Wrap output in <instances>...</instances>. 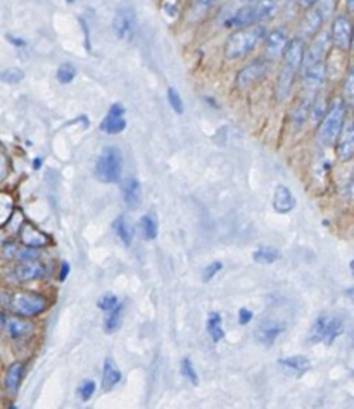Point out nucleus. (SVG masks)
Listing matches in <instances>:
<instances>
[{
  "label": "nucleus",
  "mask_w": 354,
  "mask_h": 409,
  "mask_svg": "<svg viewBox=\"0 0 354 409\" xmlns=\"http://www.w3.org/2000/svg\"><path fill=\"white\" fill-rule=\"evenodd\" d=\"M118 304H119V299L114 296V293H104V296L97 300V306H99V309L104 311V313H109V311L114 309Z\"/></svg>",
  "instance_id": "35"
},
{
  "label": "nucleus",
  "mask_w": 354,
  "mask_h": 409,
  "mask_svg": "<svg viewBox=\"0 0 354 409\" xmlns=\"http://www.w3.org/2000/svg\"><path fill=\"white\" fill-rule=\"evenodd\" d=\"M121 194L128 209H139L142 204V185L136 178L128 176L121 181Z\"/></svg>",
  "instance_id": "14"
},
{
  "label": "nucleus",
  "mask_w": 354,
  "mask_h": 409,
  "mask_svg": "<svg viewBox=\"0 0 354 409\" xmlns=\"http://www.w3.org/2000/svg\"><path fill=\"white\" fill-rule=\"evenodd\" d=\"M215 2H218V0H195V3L201 7H209V6H213Z\"/></svg>",
  "instance_id": "46"
},
{
  "label": "nucleus",
  "mask_w": 354,
  "mask_h": 409,
  "mask_svg": "<svg viewBox=\"0 0 354 409\" xmlns=\"http://www.w3.org/2000/svg\"><path fill=\"white\" fill-rule=\"evenodd\" d=\"M10 215V201L6 195H0V223L6 221Z\"/></svg>",
  "instance_id": "42"
},
{
  "label": "nucleus",
  "mask_w": 354,
  "mask_h": 409,
  "mask_svg": "<svg viewBox=\"0 0 354 409\" xmlns=\"http://www.w3.org/2000/svg\"><path fill=\"white\" fill-rule=\"evenodd\" d=\"M252 316H254V314H252V311L247 309V307H240V309H238V323L240 325L251 323Z\"/></svg>",
  "instance_id": "43"
},
{
  "label": "nucleus",
  "mask_w": 354,
  "mask_h": 409,
  "mask_svg": "<svg viewBox=\"0 0 354 409\" xmlns=\"http://www.w3.org/2000/svg\"><path fill=\"white\" fill-rule=\"evenodd\" d=\"M7 330H9L10 338L14 340H21V338H26L33 334V325L28 323L24 320H9L7 321Z\"/></svg>",
  "instance_id": "24"
},
{
  "label": "nucleus",
  "mask_w": 354,
  "mask_h": 409,
  "mask_svg": "<svg viewBox=\"0 0 354 409\" xmlns=\"http://www.w3.org/2000/svg\"><path fill=\"white\" fill-rule=\"evenodd\" d=\"M325 102H324V97H318L317 100H315L313 104H311L310 106V116H311V120H321V118H324V114H325Z\"/></svg>",
  "instance_id": "39"
},
{
  "label": "nucleus",
  "mask_w": 354,
  "mask_h": 409,
  "mask_svg": "<svg viewBox=\"0 0 354 409\" xmlns=\"http://www.w3.org/2000/svg\"><path fill=\"white\" fill-rule=\"evenodd\" d=\"M121 382V372L116 366V363L111 358H107L104 361V373H103V389L106 392H111L118 383Z\"/></svg>",
  "instance_id": "22"
},
{
  "label": "nucleus",
  "mask_w": 354,
  "mask_h": 409,
  "mask_svg": "<svg viewBox=\"0 0 354 409\" xmlns=\"http://www.w3.org/2000/svg\"><path fill=\"white\" fill-rule=\"evenodd\" d=\"M276 12L275 0H259V2H251L245 7L238 9L229 21L227 26L232 28H244L259 24L261 21L269 19Z\"/></svg>",
  "instance_id": "4"
},
{
  "label": "nucleus",
  "mask_w": 354,
  "mask_h": 409,
  "mask_svg": "<svg viewBox=\"0 0 354 409\" xmlns=\"http://www.w3.org/2000/svg\"><path fill=\"white\" fill-rule=\"evenodd\" d=\"M94 392H96V382L94 380H83L82 385L78 387V396L83 403L92 399Z\"/></svg>",
  "instance_id": "37"
},
{
  "label": "nucleus",
  "mask_w": 354,
  "mask_h": 409,
  "mask_svg": "<svg viewBox=\"0 0 354 409\" xmlns=\"http://www.w3.org/2000/svg\"><path fill=\"white\" fill-rule=\"evenodd\" d=\"M296 208V199H294L292 192L285 185H276L275 194H273V209L278 215H287Z\"/></svg>",
  "instance_id": "17"
},
{
  "label": "nucleus",
  "mask_w": 354,
  "mask_h": 409,
  "mask_svg": "<svg viewBox=\"0 0 354 409\" xmlns=\"http://www.w3.org/2000/svg\"><path fill=\"white\" fill-rule=\"evenodd\" d=\"M297 2H299L303 7H306V9H310V7L315 6V2H317V0H297Z\"/></svg>",
  "instance_id": "47"
},
{
  "label": "nucleus",
  "mask_w": 354,
  "mask_h": 409,
  "mask_svg": "<svg viewBox=\"0 0 354 409\" xmlns=\"http://www.w3.org/2000/svg\"><path fill=\"white\" fill-rule=\"evenodd\" d=\"M354 99V73L349 71L348 78L344 82V102L353 104Z\"/></svg>",
  "instance_id": "41"
},
{
  "label": "nucleus",
  "mask_w": 354,
  "mask_h": 409,
  "mask_svg": "<svg viewBox=\"0 0 354 409\" xmlns=\"http://www.w3.org/2000/svg\"><path fill=\"white\" fill-rule=\"evenodd\" d=\"M222 270H223V263H220V261H215V263L208 264V266L204 268V271H202V282L209 283Z\"/></svg>",
  "instance_id": "40"
},
{
  "label": "nucleus",
  "mask_w": 354,
  "mask_h": 409,
  "mask_svg": "<svg viewBox=\"0 0 354 409\" xmlns=\"http://www.w3.org/2000/svg\"><path fill=\"white\" fill-rule=\"evenodd\" d=\"M263 40H265V57L269 62H273L278 61L283 55V51H285L287 44H289V35H287V30H283V28H275L268 35H265Z\"/></svg>",
  "instance_id": "9"
},
{
  "label": "nucleus",
  "mask_w": 354,
  "mask_h": 409,
  "mask_svg": "<svg viewBox=\"0 0 354 409\" xmlns=\"http://www.w3.org/2000/svg\"><path fill=\"white\" fill-rule=\"evenodd\" d=\"M7 174V159L2 152H0V180Z\"/></svg>",
  "instance_id": "44"
},
{
  "label": "nucleus",
  "mask_w": 354,
  "mask_h": 409,
  "mask_svg": "<svg viewBox=\"0 0 354 409\" xmlns=\"http://www.w3.org/2000/svg\"><path fill=\"white\" fill-rule=\"evenodd\" d=\"M140 228H142V235L145 240H154L159 233V223H157V216L154 212H147L140 218Z\"/></svg>",
  "instance_id": "27"
},
{
  "label": "nucleus",
  "mask_w": 354,
  "mask_h": 409,
  "mask_svg": "<svg viewBox=\"0 0 354 409\" xmlns=\"http://www.w3.org/2000/svg\"><path fill=\"white\" fill-rule=\"evenodd\" d=\"M321 24H324V17L320 16V12L315 7H310L308 12L304 14L303 21H301V31L306 38H313L321 30Z\"/></svg>",
  "instance_id": "20"
},
{
  "label": "nucleus",
  "mask_w": 354,
  "mask_h": 409,
  "mask_svg": "<svg viewBox=\"0 0 354 409\" xmlns=\"http://www.w3.org/2000/svg\"><path fill=\"white\" fill-rule=\"evenodd\" d=\"M252 260L259 264H273L280 260V253L276 249H272V247H261V249L254 251Z\"/></svg>",
  "instance_id": "30"
},
{
  "label": "nucleus",
  "mask_w": 354,
  "mask_h": 409,
  "mask_svg": "<svg viewBox=\"0 0 354 409\" xmlns=\"http://www.w3.org/2000/svg\"><path fill=\"white\" fill-rule=\"evenodd\" d=\"M330 40L334 42V45L341 51H349L351 48L353 42V30H351V21L348 16L341 14L334 19L330 30Z\"/></svg>",
  "instance_id": "10"
},
{
  "label": "nucleus",
  "mask_w": 354,
  "mask_h": 409,
  "mask_svg": "<svg viewBox=\"0 0 354 409\" xmlns=\"http://www.w3.org/2000/svg\"><path fill=\"white\" fill-rule=\"evenodd\" d=\"M285 331V325L282 321H263L256 330V338L265 345H273L276 338Z\"/></svg>",
  "instance_id": "15"
},
{
  "label": "nucleus",
  "mask_w": 354,
  "mask_h": 409,
  "mask_svg": "<svg viewBox=\"0 0 354 409\" xmlns=\"http://www.w3.org/2000/svg\"><path fill=\"white\" fill-rule=\"evenodd\" d=\"M346 120V104L344 100L335 99L330 104L328 111H325L321 118L320 128H318V143L321 147L334 145L335 140L339 138V134L342 130V125Z\"/></svg>",
  "instance_id": "3"
},
{
  "label": "nucleus",
  "mask_w": 354,
  "mask_h": 409,
  "mask_svg": "<svg viewBox=\"0 0 354 409\" xmlns=\"http://www.w3.org/2000/svg\"><path fill=\"white\" fill-rule=\"evenodd\" d=\"M180 372L182 375L185 376L187 380H191L194 385H197L199 383V376H197V372L194 370V365H192V361L188 358H185L184 361H182V366H180Z\"/></svg>",
  "instance_id": "36"
},
{
  "label": "nucleus",
  "mask_w": 354,
  "mask_h": 409,
  "mask_svg": "<svg viewBox=\"0 0 354 409\" xmlns=\"http://www.w3.org/2000/svg\"><path fill=\"white\" fill-rule=\"evenodd\" d=\"M245 3H251V2H259V0H244Z\"/></svg>",
  "instance_id": "51"
},
{
  "label": "nucleus",
  "mask_w": 354,
  "mask_h": 409,
  "mask_svg": "<svg viewBox=\"0 0 354 409\" xmlns=\"http://www.w3.org/2000/svg\"><path fill=\"white\" fill-rule=\"evenodd\" d=\"M24 78V73L17 68H10L7 71L0 73V80L6 83H19Z\"/></svg>",
  "instance_id": "38"
},
{
  "label": "nucleus",
  "mask_w": 354,
  "mask_h": 409,
  "mask_svg": "<svg viewBox=\"0 0 354 409\" xmlns=\"http://www.w3.org/2000/svg\"><path fill=\"white\" fill-rule=\"evenodd\" d=\"M21 240H23L24 246L33 247V249H40V247L48 244V237L31 225H24L21 228Z\"/></svg>",
  "instance_id": "21"
},
{
  "label": "nucleus",
  "mask_w": 354,
  "mask_h": 409,
  "mask_svg": "<svg viewBox=\"0 0 354 409\" xmlns=\"http://www.w3.org/2000/svg\"><path fill=\"white\" fill-rule=\"evenodd\" d=\"M346 2H348V10L351 12V10L354 9V0H346Z\"/></svg>",
  "instance_id": "48"
},
{
  "label": "nucleus",
  "mask_w": 354,
  "mask_h": 409,
  "mask_svg": "<svg viewBox=\"0 0 354 409\" xmlns=\"http://www.w3.org/2000/svg\"><path fill=\"white\" fill-rule=\"evenodd\" d=\"M342 331H344V323H342L341 318L334 316V314H321L311 325L308 342L310 344L330 345Z\"/></svg>",
  "instance_id": "5"
},
{
  "label": "nucleus",
  "mask_w": 354,
  "mask_h": 409,
  "mask_svg": "<svg viewBox=\"0 0 354 409\" xmlns=\"http://www.w3.org/2000/svg\"><path fill=\"white\" fill-rule=\"evenodd\" d=\"M113 228L119 237V240L128 247L130 244H132L133 235H135V230H133V225L128 221V218H126V216H119L116 221H114Z\"/></svg>",
  "instance_id": "26"
},
{
  "label": "nucleus",
  "mask_w": 354,
  "mask_h": 409,
  "mask_svg": "<svg viewBox=\"0 0 354 409\" xmlns=\"http://www.w3.org/2000/svg\"><path fill=\"white\" fill-rule=\"evenodd\" d=\"M208 334L213 338V342H222L225 338V330H223V320L220 313H209L208 316Z\"/></svg>",
  "instance_id": "28"
},
{
  "label": "nucleus",
  "mask_w": 354,
  "mask_h": 409,
  "mask_svg": "<svg viewBox=\"0 0 354 409\" xmlns=\"http://www.w3.org/2000/svg\"><path fill=\"white\" fill-rule=\"evenodd\" d=\"M310 106H311V102L306 99V100H303V102H301L296 109H294V113H292L294 130H299V128L304 125V121L308 120V116H310Z\"/></svg>",
  "instance_id": "31"
},
{
  "label": "nucleus",
  "mask_w": 354,
  "mask_h": 409,
  "mask_svg": "<svg viewBox=\"0 0 354 409\" xmlns=\"http://www.w3.org/2000/svg\"><path fill=\"white\" fill-rule=\"evenodd\" d=\"M123 171V157L119 149L116 147H106V149L100 152V156L97 157L96 174L97 180L100 183H118L119 178H121Z\"/></svg>",
  "instance_id": "6"
},
{
  "label": "nucleus",
  "mask_w": 354,
  "mask_h": 409,
  "mask_svg": "<svg viewBox=\"0 0 354 409\" xmlns=\"http://www.w3.org/2000/svg\"><path fill=\"white\" fill-rule=\"evenodd\" d=\"M23 375H24L23 363H14V365L9 366L6 375V387L9 392H17V390H19L21 382H23Z\"/></svg>",
  "instance_id": "25"
},
{
  "label": "nucleus",
  "mask_w": 354,
  "mask_h": 409,
  "mask_svg": "<svg viewBox=\"0 0 354 409\" xmlns=\"http://www.w3.org/2000/svg\"><path fill=\"white\" fill-rule=\"evenodd\" d=\"M2 327H3V316L0 314V328H2Z\"/></svg>",
  "instance_id": "50"
},
{
  "label": "nucleus",
  "mask_w": 354,
  "mask_h": 409,
  "mask_svg": "<svg viewBox=\"0 0 354 409\" xmlns=\"http://www.w3.org/2000/svg\"><path fill=\"white\" fill-rule=\"evenodd\" d=\"M113 31L119 40H130L135 31V12L130 7H121L116 10L113 19Z\"/></svg>",
  "instance_id": "11"
},
{
  "label": "nucleus",
  "mask_w": 354,
  "mask_h": 409,
  "mask_svg": "<svg viewBox=\"0 0 354 409\" xmlns=\"http://www.w3.org/2000/svg\"><path fill=\"white\" fill-rule=\"evenodd\" d=\"M123 321V304H118L114 309L109 311L106 321H104V331L106 334H114V331L119 330Z\"/></svg>",
  "instance_id": "29"
},
{
  "label": "nucleus",
  "mask_w": 354,
  "mask_h": 409,
  "mask_svg": "<svg viewBox=\"0 0 354 409\" xmlns=\"http://www.w3.org/2000/svg\"><path fill=\"white\" fill-rule=\"evenodd\" d=\"M55 76H57V82L62 83V85H68V83H71L76 76L75 64H71V62H64V64H61L59 66L57 75Z\"/></svg>",
  "instance_id": "32"
},
{
  "label": "nucleus",
  "mask_w": 354,
  "mask_h": 409,
  "mask_svg": "<svg viewBox=\"0 0 354 409\" xmlns=\"http://www.w3.org/2000/svg\"><path fill=\"white\" fill-rule=\"evenodd\" d=\"M269 64H272V62H269L266 57L254 59L252 62L245 64L237 75V80H236L237 89L245 90V89H249V87L254 85V83H258L259 80L265 78V75L268 73V69H269Z\"/></svg>",
  "instance_id": "8"
},
{
  "label": "nucleus",
  "mask_w": 354,
  "mask_h": 409,
  "mask_svg": "<svg viewBox=\"0 0 354 409\" xmlns=\"http://www.w3.org/2000/svg\"><path fill=\"white\" fill-rule=\"evenodd\" d=\"M42 166V159H35L33 161V167L35 170H37V167H40Z\"/></svg>",
  "instance_id": "49"
},
{
  "label": "nucleus",
  "mask_w": 354,
  "mask_h": 409,
  "mask_svg": "<svg viewBox=\"0 0 354 409\" xmlns=\"http://www.w3.org/2000/svg\"><path fill=\"white\" fill-rule=\"evenodd\" d=\"M69 275V263H62L61 273H59V282H64Z\"/></svg>",
  "instance_id": "45"
},
{
  "label": "nucleus",
  "mask_w": 354,
  "mask_h": 409,
  "mask_svg": "<svg viewBox=\"0 0 354 409\" xmlns=\"http://www.w3.org/2000/svg\"><path fill=\"white\" fill-rule=\"evenodd\" d=\"M45 275V266L38 263V260L21 261L16 268H14V276L17 282H31V280H38Z\"/></svg>",
  "instance_id": "16"
},
{
  "label": "nucleus",
  "mask_w": 354,
  "mask_h": 409,
  "mask_svg": "<svg viewBox=\"0 0 354 409\" xmlns=\"http://www.w3.org/2000/svg\"><path fill=\"white\" fill-rule=\"evenodd\" d=\"M10 309L23 318H33L47 309V299L37 293H14L9 299Z\"/></svg>",
  "instance_id": "7"
},
{
  "label": "nucleus",
  "mask_w": 354,
  "mask_h": 409,
  "mask_svg": "<svg viewBox=\"0 0 354 409\" xmlns=\"http://www.w3.org/2000/svg\"><path fill=\"white\" fill-rule=\"evenodd\" d=\"M339 136H341V140H339V145H337L339 159L349 161L354 154V128H353L351 121H348V123L342 125V130H341V134H339Z\"/></svg>",
  "instance_id": "18"
},
{
  "label": "nucleus",
  "mask_w": 354,
  "mask_h": 409,
  "mask_svg": "<svg viewBox=\"0 0 354 409\" xmlns=\"http://www.w3.org/2000/svg\"><path fill=\"white\" fill-rule=\"evenodd\" d=\"M278 363L285 370L292 372L294 375H303V373H306L308 370L311 368L310 359H308L306 356H303V354H296V356H290V358L280 359Z\"/></svg>",
  "instance_id": "23"
},
{
  "label": "nucleus",
  "mask_w": 354,
  "mask_h": 409,
  "mask_svg": "<svg viewBox=\"0 0 354 409\" xmlns=\"http://www.w3.org/2000/svg\"><path fill=\"white\" fill-rule=\"evenodd\" d=\"M168 100H170V106L175 113L184 114V100H182L178 90L173 89V87H170V89H168Z\"/></svg>",
  "instance_id": "34"
},
{
  "label": "nucleus",
  "mask_w": 354,
  "mask_h": 409,
  "mask_svg": "<svg viewBox=\"0 0 354 409\" xmlns=\"http://www.w3.org/2000/svg\"><path fill=\"white\" fill-rule=\"evenodd\" d=\"M313 38V44H311L308 51H304L303 62H301L304 89L310 90V92L320 89L324 85L325 78H327L325 55H327L328 44H330V33L324 31V33H317Z\"/></svg>",
  "instance_id": "1"
},
{
  "label": "nucleus",
  "mask_w": 354,
  "mask_h": 409,
  "mask_svg": "<svg viewBox=\"0 0 354 409\" xmlns=\"http://www.w3.org/2000/svg\"><path fill=\"white\" fill-rule=\"evenodd\" d=\"M313 7L320 12V16L324 17V21H327L328 17H332V14H334L335 0H317Z\"/></svg>",
  "instance_id": "33"
},
{
  "label": "nucleus",
  "mask_w": 354,
  "mask_h": 409,
  "mask_svg": "<svg viewBox=\"0 0 354 409\" xmlns=\"http://www.w3.org/2000/svg\"><path fill=\"white\" fill-rule=\"evenodd\" d=\"M297 73H299V69L292 68V66L289 64H283L282 71H280L278 78H276V89H275L276 100H278V102H283V100L289 99L290 92H292L294 82H296L297 78Z\"/></svg>",
  "instance_id": "13"
},
{
  "label": "nucleus",
  "mask_w": 354,
  "mask_h": 409,
  "mask_svg": "<svg viewBox=\"0 0 354 409\" xmlns=\"http://www.w3.org/2000/svg\"><path fill=\"white\" fill-rule=\"evenodd\" d=\"M126 128V120H125V107L121 104L116 102L109 107V113L104 118V121L100 123V130L107 135H118L121 134Z\"/></svg>",
  "instance_id": "12"
},
{
  "label": "nucleus",
  "mask_w": 354,
  "mask_h": 409,
  "mask_svg": "<svg viewBox=\"0 0 354 409\" xmlns=\"http://www.w3.org/2000/svg\"><path fill=\"white\" fill-rule=\"evenodd\" d=\"M304 51H306V47H304L303 38L297 37V38H292V40H289V44H287L285 51H283V55H282V57L285 59V64L292 66V68L296 69H301Z\"/></svg>",
  "instance_id": "19"
},
{
  "label": "nucleus",
  "mask_w": 354,
  "mask_h": 409,
  "mask_svg": "<svg viewBox=\"0 0 354 409\" xmlns=\"http://www.w3.org/2000/svg\"><path fill=\"white\" fill-rule=\"evenodd\" d=\"M266 30L261 24H252V26H244L229 37L225 44V57L230 61L245 57L249 52L258 47L259 42L265 38Z\"/></svg>",
  "instance_id": "2"
}]
</instances>
